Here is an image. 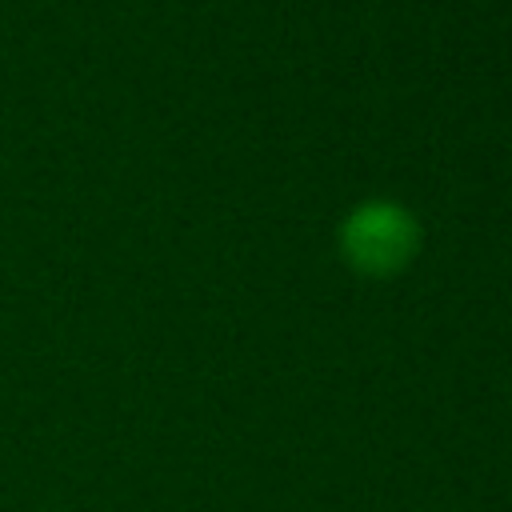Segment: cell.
Masks as SVG:
<instances>
[{
  "mask_svg": "<svg viewBox=\"0 0 512 512\" xmlns=\"http://www.w3.org/2000/svg\"><path fill=\"white\" fill-rule=\"evenodd\" d=\"M344 248L360 268L388 272V268L404 264L408 252L416 248V220L396 204L372 200V204H364L348 216Z\"/></svg>",
  "mask_w": 512,
  "mask_h": 512,
  "instance_id": "obj_1",
  "label": "cell"
}]
</instances>
